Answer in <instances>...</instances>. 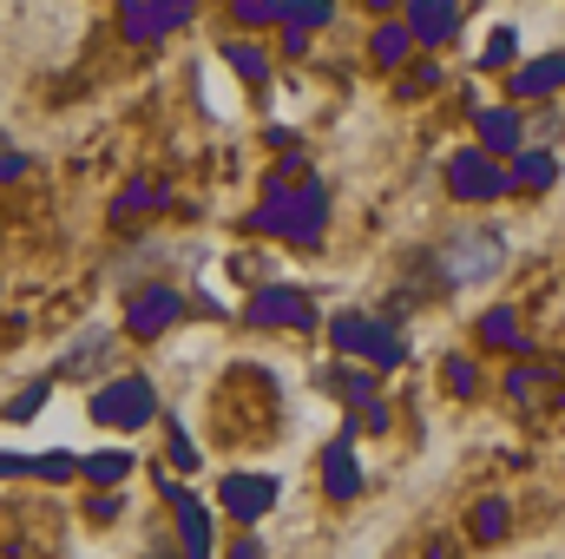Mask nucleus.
Listing matches in <instances>:
<instances>
[{"mask_svg": "<svg viewBox=\"0 0 565 559\" xmlns=\"http://www.w3.org/2000/svg\"><path fill=\"white\" fill-rule=\"evenodd\" d=\"M250 224H257L264 238L296 244V251H316V244H322V224H329V184H322V178L289 184V171L277 165V171L264 178V204L250 211Z\"/></svg>", "mask_w": 565, "mask_h": 559, "instance_id": "f257e3e1", "label": "nucleus"}, {"mask_svg": "<svg viewBox=\"0 0 565 559\" xmlns=\"http://www.w3.org/2000/svg\"><path fill=\"white\" fill-rule=\"evenodd\" d=\"M86 421H99V428H113V434H139V428H151V421H158V389H151V376L126 369V376L99 382L93 402H86Z\"/></svg>", "mask_w": 565, "mask_h": 559, "instance_id": "f03ea898", "label": "nucleus"}, {"mask_svg": "<svg viewBox=\"0 0 565 559\" xmlns=\"http://www.w3.org/2000/svg\"><path fill=\"white\" fill-rule=\"evenodd\" d=\"M500 257H507V244H500V231H454V238H440V251H434V271L447 289H467V283H487L500 271Z\"/></svg>", "mask_w": 565, "mask_h": 559, "instance_id": "7ed1b4c3", "label": "nucleus"}, {"mask_svg": "<svg viewBox=\"0 0 565 559\" xmlns=\"http://www.w3.org/2000/svg\"><path fill=\"white\" fill-rule=\"evenodd\" d=\"M447 191H454L460 204H493V198L513 191V171L500 165V151H487V145H460V151L447 158Z\"/></svg>", "mask_w": 565, "mask_h": 559, "instance_id": "20e7f679", "label": "nucleus"}, {"mask_svg": "<svg viewBox=\"0 0 565 559\" xmlns=\"http://www.w3.org/2000/svg\"><path fill=\"white\" fill-rule=\"evenodd\" d=\"M178 316H184V289H178V283L151 277V283H132V289H126V336L151 342V336H164Z\"/></svg>", "mask_w": 565, "mask_h": 559, "instance_id": "39448f33", "label": "nucleus"}, {"mask_svg": "<svg viewBox=\"0 0 565 559\" xmlns=\"http://www.w3.org/2000/svg\"><path fill=\"white\" fill-rule=\"evenodd\" d=\"M244 316L257 329H316V296L296 289V283H264V289H250Z\"/></svg>", "mask_w": 565, "mask_h": 559, "instance_id": "423d86ee", "label": "nucleus"}, {"mask_svg": "<svg viewBox=\"0 0 565 559\" xmlns=\"http://www.w3.org/2000/svg\"><path fill=\"white\" fill-rule=\"evenodd\" d=\"M217 500H224V514H231L237 527H257V520L277 507V481H270V474H224Z\"/></svg>", "mask_w": 565, "mask_h": 559, "instance_id": "0eeeda50", "label": "nucleus"}, {"mask_svg": "<svg viewBox=\"0 0 565 559\" xmlns=\"http://www.w3.org/2000/svg\"><path fill=\"white\" fill-rule=\"evenodd\" d=\"M158 494L171 500V514H178V540H184V553H211V514H204V500L191 494V487H178V481H158Z\"/></svg>", "mask_w": 565, "mask_h": 559, "instance_id": "6e6552de", "label": "nucleus"}, {"mask_svg": "<svg viewBox=\"0 0 565 559\" xmlns=\"http://www.w3.org/2000/svg\"><path fill=\"white\" fill-rule=\"evenodd\" d=\"M408 13V33H415V46H447L454 33H460V0H402Z\"/></svg>", "mask_w": 565, "mask_h": 559, "instance_id": "1a4fd4ad", "label": "nucleus"}, {"mask_svg": "<svg viewBox=\"0 0 565 559\" xmlns=\"http://www.w3.org/2000/svg\"><path fill=\"white\" fill-rule=\"evenodd\" d=\"M473 133H480L487 151L513 158V151L526 145V119H520V106H487V113H473Z\"/></svg>", "mask_w": 565, "mask_h": 559, "instance_id": "9d476101", "label": "nucleus"}, {"mask_svg": "<svg viewBox=\"0 0 565 559\" xmlns=\"http://www.w3.org/2000/svg\"><path fill=\"white\" fill-rule=\"evenodd\" d=\"M507 171H513V191H546V184H559V151H546V145H520Z\"/></svg>", "mask_w": 565, "mask_h": 559, "instance_id": "9b49d317", "label": "nucleus"}, {"mask_svg": "<svg viewBox=\"0 0 565 559\" xmlns=\"http://www.w3.org/2000/svg\"><path fill=\"white\" fill-rule=\"evenodd\" d=\"M322 494L329 500H355L362 494V467H355V447H349V434L322 454Z\"/></svg>", "mask_w": 565, "mask_h": 559, "instance_id": "f8f14e48", "label": "nucleus"}, {"mask_svg": "<svg viewBox=\"0 0 565 559\" xmlns=\"http://www.w3.org/2000/svg\"><path fill=\"white\" fill-rule=\"evenodd\" d=\"M553 93H565V46L513 73V99H553Z\"/></svg>", "mask_w": 565, "mask_h": 559, "instance_id": "ddd939ff", "label": "nucleus"}, {"mask_svg": "<svg viewBox=\"0 0 565 559\" xmlns=\"http://www.w3.org/2000/svg\"><path fill=\"white\" fill-rule=\"evenodd\" d=\"M408 53H415V33H408V20H382V27L369 33V60H375L382 73L408 66Z\"/></svg>", "mask_w": 565, "mask_h": 559, "instance_id": "4468645a", "label": "nucleus"}, {"mask_svg": "<svg viewBox=\"0 0 565 559\" xmlns=\"http://www.w3.org/2000/svg\"><path fill=\"white\" fill-rule=\"evenodd\" d=\"M480 342H487V349H500V356H526L520 309H487V316H480Z\"/></svg>", "mask_w": 565, "mask_h": 559, "instance_id": "2eb2a0df", "label": "nucleus"}, {"mask_svg": "<svg viewBox=\"0 0 565 559\" xmlns=\"http://www.w3.org/2000/svg\"><path fill=\"white\" fill-rule=\"evenodd\" d=\"M224 66L244 80V86H270V53L257 40H224Z\"/></svg>", "mask_w": 565, "mask_h": 559, "instance_id": "dca6fc26", "label": "nucleus"}, {"mask_svg": "<svg viewBox=\"0 0 565 559\" xmlns=\"http://www.w3.org/2000/svg\"><path fill=\"white\" fill-rule=\"evenodd\" d=\"M369 329H375V316L342 309V316L329 323V349H335V356H369Z\"/></svg>", "mask_w": 565, "mask_h": 559, "instance_id": "f3484780", "label": "nucleus"}, {"mask_svg": "<svg viewBox=\"0 0 565 559\" xmlns=\"http://www.w3.org/2000/svg\"><path fill=\"white\" fill-rule=\"evenodd\" d=\"M79 474H86L93 487H126V474H132V454H126V447H99V454H79Z\"/></svg>", "mask_w": 565, "mask_h": 559, "instance_id": "a211bd4d", "label": "nucleus"}, {"mask_svg": "<svg viewBox=\"0 0 565 559\" xmlns=\"http://www.w3.org/2000/svg\"><path fill=\"white\" fill-rule=\"evenodd\" d=\"M369 362H375V369H402V362H408V342H402L395 316H375V329H369Z\"/></svg>", "mask_w": 565, "mask_h": 559, "instance_id": "6ab92c4d", "label": "nucleus"}, {"mask_svg": "<svg viewBox=\"0 0 565 559\" xmlns=\"http://www.w3.org/2000/svg\"><path fill=\"white\" fill-rule=\"evenodd\" d=\"M322 389H329V395H342L349 409H369V402H375V369H329V376H322Z\"/></svg>", "mask_w": 565, "mask_h": 559, "instance_id": "aec40b11", "label": "nucleus"}, {"mask_svg": "<svg viewBox=\"0 0 565 559\" xmlns=\"http://www.w3.org/2000/svg\"><path fill=\"white\" fill-rule=\"evenodd\" d=\"M171 204V191L158 184V178H132L126 191H119V218H145V211H164Z\"/></svg>", "mask_w": 565, "mask_h": 559, "instance_id": "412c9836", "label": "nucleus"}, {"mask_svg": "<svg viewBox=\"0 0 565 559\" xmlns=\"http://www.w3.org/2000/svg\"><path fill=\"white\" fill-rule=\"evenodd\" d=\"M277 27L322 33V27H335V0H282V20H277Z\"/></svg>", "mask_w": 565, "mask_h": 559, "instance_id": "4be33fe9", "label": "nucleus"}, {"mask_svg": "<svg viewBox=\"0 0 565 559\" xmlns=\"http://www.w3.org/2000/svg\"><path fill=\"white\" fill-rule=\"evenodd\" d=\"M106 349H113V336H106V329H93V336H79V342L66 349V362H60V369H66V376H93V362H99Z\"/></svg>", "mask_w": 565, "mask_h": 559, "instance_id": "5701e85b", "label": "nucleus"}, {"mask_svg": "<svg viewBox=\"0 0 565 559\" xmlns=\"http://www.w3.org/2000/svg\"><path fill=\"white\" fill-rule=\"evenodd\" d=\"M513 53H520V33H513V27H493V33H487V46H480V73L513 66Z\"/></svg>", "mask_w": 565, "mask_h": 559, "instance_id": "b1692460", "label": "nucleus"}, {"mask_svg": "<svg viewBox=\"0 0 565 559\" xmlns=\"http://www.w3.org/2000/svg\"><path fill=\"white\" fill-rule=\"evenodd\" d=\"M119 20H126V40H132V46H158V40H164L145 0H126V13H119Z\"/></svg>", "mask_w": 565, "mask_h": 559, "instance_id": "393cba45", "label": "nucleus"}, {"mask_svg": "<svg viewBox=\"0 0 565 559\" xmlns=\"http://www.w3.org/2000/svg\"><path fill=\"white\" fill-rule=\"evenodd\" d=\"M507 520H513V514H507V500H480V507H473V540H500V534H507Z\"/></svg>", "mask_w": 565, "mask_h": 559, "instance_id": "a878e982", "label": "nucleus"}, {"mask_svg": "<svg viewBox=\"0 0 565 559\" xmlns=\"http://www.w3.org/2000/svg\"><path fill=\"white\" fill-rule=\"evenodd\" d=\"M237 27H277L282 20V0H231Z\"/></svg>", "mask_w": 565, "mask_h": 559, "instance_id": "bb28decb", "label": "nucleus"}, {"mask_svg": "<svg viewBox=\"0 0 565 559\" xmlns=\"http://www.w3.org/2000/svg\"><path fill=\"white\" fill-rule=\"evenodd\" d=\"M447 389L454 395H480V362L473 356H447Z\"/></svg>", "mask_w": 565, "mask_h": 559, "instance_id": "cd10ccee", "label": "nucleus"}, {"mask_svg": "<svg viewBox=\"0 0 565 559\" xmlns=\"http://www.w3.org/2000/svg\"><path fill=\"white\" fill-rule=\"evenodd\" d=\"M164 454H171V467H178V474H191V467H198V441H191L178 421L164 428Z\"/></svg>", "mask_w": 565, "mask_h": 559, "instance_id": "c85d7f7f", "label": "nucleus"}, {"mask_svg": "<svg viewBox=\"0 0 565 559\" xmlns=\"http://www.w3.org/2000/svg\"><path fill=\"white\" fill-rule=\"evenodd\" d=\"M151 7V20H158V33H178L191 13H198V0H145Z\"/></svg>", "mask_w": 565, "mask_h": 559, "instance_id": "c756f323", "label": "nucleus"}, {"mask_svg": "<svg viewBox=\"0 0 565 559\" xmlns=\"http://www.w3.org/2000/svg\"><path fill=\"white\" fill-rule=\"evenodd\" d=\"M46 395H53V382H33V389H20L13 402H7V421H33L46 409Z\"/></svg>", "mask_w": 565, "mask_h": 559, "instance_id": "7c9ffc66", "label": "nucleus"}, {"mask_svg": "<svg viewBox=\"0 0 565 559\" xmlns=\"http://www.w3.org/2000/svg\"><path fill=\"white\" fill-rule=\"evenodd\" d=\"M440 80H447V73H440V60H427V66H415V73L402 80V99H422V93H434Z\"/></svg>", "mask_w": 565, "mask_h": 559, "instance_id": "2f4dec72", "label": "nucleus"}, {"mask_svg": "<svg viewBox=\"0 0 565 559\" xmlns=\"http://www.w3.org/2000/svg\"><path fill=\"white\" fill-rule=\"evenodd\" d=\"M73 474H79V454H66V447L40 454V481H73Z\"/></svg>", "mask_w": 565, "mask_h": 559, "instance_id": "473e14b6", "label": "nucleus"}, {"mask_svg": "<svg viewBox=\"0 0 565 559\" xmlns=\"http://www.w3.org/2000/svg\"><path fill=\"white\" fill-rule=\"evenodd\" d=\"M86 514L106 527V520H119V514H126V500H119V494H93V500H86Z\"/></svg>", "mask_w": 565, "mask_h": 559, "instance_id": "72a5a7b5", "label": "nucleus"}, {"mask_svg": "<svg viewBox=\"0 0 565 559\" xmlns=\"http://www.w3.org/2000/svg\"><path fill=\"white\" fill-rule=\"evenodd\" d=\"M20 474H40V454H0V481H20Z\"/></svg>", "mask_w": 565, "mask_h": 559, "instance_id": "f704fd0d", "label": "nucleus"}, {"mask_svg": "<svg viewBox=\"0 0 565 559\" xmlns=\"http://www.w3.org/2000/svg\"><path fill=\"white\" fill-rule=\"evenodd\" d=\"M302 53H309V33H302V27H289V33H282V60H302Z\"/></svg>", "mask_w": 565, "mask_h": 559, "instance_id": "c9c22d12", "label": "nucleus"}, {"mask_svg": "<svg viewBox=\"0 0 565 559\" xmlns=\"http://www.w3.org/2000/svg\"><path fill=\"white\" fill-rule=\"evenodd\" d=\"M20 171H26V158H20V151H0V184H13Z\"/></svg>", "mask_w": 565, "mask_h": 559, "instance_id": "e433bc0d", "label": "nucleus"}, {"mask_svg": "<svg viewBox=\"0 0 565 559\" xmlns=\"http://www.w3.org/2000/svg\"><path fill=\"white\" fill-rule=\"evenodd\" d=\"M231 553H237V559H257V553H264V540H257V534H244V540H231Z\"/></svg>", "mask_w": 565, "mask_h": 559, "instance_id": "4c0bfd02", "label": "nucleus"}, {"mask_svg": "<svg viewBox=\"0 0 565 559\" xmlns=\"http://www.w3.org/2000/svg\"><path fill=\"white\" fill-rule=\"evenodd\" d=\"M369 7H375V13H388V7H402V0H369Z\"/></svg>", "mask_w": 565, "mask_h": 559, "instance_id": "58836bf2", "label": "nucleus"}]
</instances>
